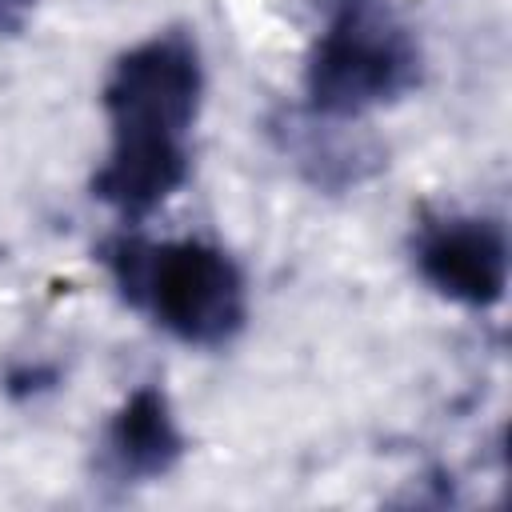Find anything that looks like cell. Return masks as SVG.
I'll list each match as a JSON object with an SVG mask.
<instances>
[{
    "mask_svg": "<svg viewBox=\"0 0 512 512\" xmlns=\"http://www.w3.org/2000/svg\"><path fill=\"white\" fill-rule=\"evenodd\" d=\"M104 452L124 480H156L176 468V460L184 456V436L164 388L140 384L112 412L104 432Z\"/></svg>",
    "mask_w": 512,
    "mask_h": 512,
    "instance_id": "cell-6",
    "label": "cell"
},
{
    "mask_svg": "<svg viewBox=\"0 0 512 512\" xmlns=\"http://www.w3.org/2000/svg\"><path fill=\"white\" fill-rule=\"evenodd\" d=\"M28 8H32V0H0V28H16Z\"/></svg>",
    "mask_w": 512,
    "mask_h": 512,
    "instance_id": "cell-7",
    "label": "cell"
},
{
    "mask_svg": "<svg viewBox=\"0 0 512 512\" xmlns=\"http://www.w3.org/2000/svg\"><path fill=\"white\" fill-rule=\"evenodd\" d=\"M420 84V48L388 0H336L304 68L320 116H360Z\"/></svg>",
    "mask_w": 512,
    "mask_h": 512,
    "instance_id": "cell-2",
    "label": "cell"
},
{
    "mask_svg": "<svg viewBox=\"0 0 512 512\" xmlns=\"http://www.w3.org/2000/svg\"><path fill=\"white\" fill-rule=\"evenodd\" d=\"M128 300L144 304L152 320L184 344L220 348L228 344L248 316L244 276L228 252L204 240H168L136 244L120 240L108 252Z\"/></svg>",
    "mask_w": 512,
    "mask_h": 512,
    "instance_id": "cell-1",
    "label": "cell"
},
{
    "mask_svg": "<svg viewBox=\"0 0 512 512\" xmlns=\"http://www.w3.org/2000/svg\"><path fill=\"white\" fill-rule=\"evenodd\" d=\"M104 112L112 140H180L200 116L204 64L188 32L168 28L128 48L104 80Z\"/></svg>",
    "mask_w": 512,
    "mask_h": 512,
    "instance_id": "cell-3",
    "label": "cell"
},
{
    "mask_svg": "<svg viewBox=\"0 0 512 512\" xmlns=\"http://www.w3.org/2000/svg\"><path fill=\"white\" fill-rule=\"evenodd\" d=\"M416 272L444 300L496 308L508 288V236L488 216H440L416 232Z\"/></svg>",
    "mask_w": 512,
    "mask_h": 512,
    "instance_id": "cell-4",
    "label": "cell"
},
{
    "mask_svg": "<svg viewBox=\"0 0 512 512\" xmlns=\"http://www.w3.org/2000/svg\"><path fill=\"white\" fill-rule=\"evenodd\" d=\"M188 180V144L180 140H112L92 176V196L124 220L152 216Z\"/></svg>",
    "mask_w": 512,
    "mask_h": 512,
    "instance_id": "cell-5",
    "label": "cell"
}]
</instances>
